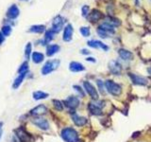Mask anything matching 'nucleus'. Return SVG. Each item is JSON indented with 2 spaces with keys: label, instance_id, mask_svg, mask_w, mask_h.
Returning <instances> with one entry per match:
<instances>
[{
  "label": "nucleus",
  "instance_id": "nucleus-1",
  "mask_svg": "<svg viewBox=\"0 0 151 142\" xmlns=\"http://www.w3.org/2000/svg\"><path fill=\"white\" fill-rule=\"evenodd\" d=\"M60 136L65 142H78L79 135L77 130L72 127H65L60 131Z\"/></svg>",
  "mask_w": 151,
  "mask_h": 142
},
{
  "label": "nucleus",
  "instance_id": "nucleus-2",
  "mask_svg": "<svg viewBox=\"0 0 151 142\" xmlns=\"http://www.w3.org/2000/svg\"><path fill=\"white\" fill-rule=\"evenodd\" d=\"M14 134H15L14 136L16 137L19 142H32L34 140L32 135L23 127H19L16 130H14Z\"/></svg>",
  "mask_w": 151,
  "mask_h": 142
},
{
  "label": "nucleus",
  "instance_id": "nucleus-3",
  "mask_svg": "<svg viewBox=\"0 0 151 142\" xmlns=\"http://www.w3.org/2000/svg\"><path fill=\"white\" fill-rule=\"evenodd\" d=\"M105 87L106 90L112 96H120L122 93V87L119 84L116 83L115 82H113L111 80H107L105 82Z\"/></svg>",
  "mask_w": 151,
  "mask_h": 142
},
{
  "label": "nucleus",
  "instance_id": "nucleus-4",
  "mask_svg": "<svg viewBox=\"0 0 151 142\" xmlns=\"http://www.w3.org/2000/svg\"><path fill=\"white\" fill-rule=\"evenodd\" d=\"M60 60H50V61H47L46 63L42 65V67L41 69V72L42 75H48L51 72L55 71L57 68L60 66Z\"/></svg>",
  "mask_w": 151,
  "mask_h": 142
},
{
  "label": "nucleus",
  "instance_id": "nucleus-5",
  "mask_svg": "<svg viewBox=\"0 0 151 142\" xmlns=\"http://www.w3.org/2000/svg\"><path fill=\"white\" fill-rule=\"evenodd\" d=\"M105 102L100 101H93L89 104L88 106V109L89 111L91 112V114H93V115H96V116H99L102 114V108L105 106V104H104Z\"/></svg>",
  "mask_w": 151,
  "mask_h": 142
},
{
  "label": "nucleus",
  "instance_id": "nucleus-6",
  "mask_svg": "<svg viewBox=\"0 0 151 142\" xmlns=\"http://www.w3.org/2000/svg\"><path fill=\"white\" fill-rule=\"evenodd\" d=\"M83 86H84V90L88 93L89 96L91 97L93 101H97L99 96H98L97 90L96 89V87H94L90 82H88V80L83 82Z\"/></svg>",
  "mask_w": 151,
  "mask_h": 142
},
{
  "label": "nucleus",
  "instance_id": "nucleus-7",
  "mask_svg": "<svg viewBox=\"0 0 151 142\" xmlns=\"http://www.w3.org/2000/svg\"><path fill=\"white\" fill-rule=\"evenodd\" d=\"M64 18L60 15H57L53 21H52V28L51 30H53L55 33H59L61 30H63V25H64Z\"/></svg>",
  "mask_w": 151,
  "mask_h": 142
},
{
  "label": "nucleus",
  "instance_id": "nucleus-8",
  "mask_svg": "<svg viewBox=\"0 0 151 142\" xmlns=\"http://www.w3.org/2000/svg\"><path fill=\"white\" fill-rule=\"evenodd\" d=\"M31 121H32V123L36 127H38L39 129H41L42 131L49 130V127H50L49 122H48V120H45V118H44V117H36V118H33Z\"/></svg>",
  "mask_w": 151,
  "mask_h": 142
},
{
  "label": "nucleus",
  "instance_id": "nucleus-9",
  "mask_svg": "<svg viewBox=\"0 0 151 142\" xmlns=\"http://www.w3.org/2000/svg\"><path fill=\"white\" fill-rule=\"evenodd\" d=\"M129 76L134 84H137V85H147L148 84V79L143 77V76L137 75L134 73H129Z\"/></svg>",
  "mask_w": 151,
  "mask_h": 142
},
{
  "label": "nucleus",
  "instance_id": "nucleus-10",
  "mask_svg": "<svg viewBox=\"0 0 151 142\" xmlns=\"http://www.w3.org/2000/svg\"><path fill=\"white\" fill-rule=\"evenodd\" d=\"M79 103H80L79 99L78 97H76V96H70L63 101L64 105L66 107L70 108V109H76L77 107H78Z\"/></svg>",
  "mask_w": 151,
  "mask_h": 142
},
{
  "label": "nucleus",
  "instance_id": "nucleus-11",
  "mask_svg": "<svg viewBox=\"0 0 151 142\" xmlns=\"http://www.w3.org/2000/svg\"><path fill=\"white\" fill-rule=\"evenodd\" d=\"M19 14H20V9H19L18 6L16 4H12V6L8 9L6 15L9 19L14 20V19H16L19 16Z\"/></svg>",
  "mask_w": 151,
  "mask_h": 142
},
{
  "label": "nucleus",
  "instance_id": "nucleus-12",
  "mask_svg": "<svg viewBox=\"0 0 151 142\" xmlns=\"http://www.w3.org/2000/svg\"><path fill=\"white\" fill-rule=\"evenodd\" d=\"M47 111H48V109H47V107L45 105H44V104H39V105H37L36 107L31 109L29 111V114L31 116L40 117L42 115H45Z\"/></svg>",
  "mask_w": 151,
  "mask_h": 142
},
{
  "label": "nucleus",
  "instance_id": "nucleus-13",
  "mask_svg": "<svg viewBox=\"0 0 151 142\" xmlns=\"http://www.w3.org/2000/svg\"><path fill=\"white\" fill-rule=\"evenodd\" d=\"M109 69L113 75H120L122 72V66L117 61L112 60L109 63Z\"/></svg>",
  "mask_w": 151,
  "mask_h": 142
},
{
  "label": "nucleus",
  "instance_id": "nucleus-14",
  "mask_svg": "<svg viewBox=\"0 0 151 142\" xmlns=\"http://www.w3.org/2000/svg\"><path fill=\"white\" fill-rule=\"evenodd\" d=\"M73 33H74L73 26L71 25V24L66 25V27L63 28V41L64 42H70L73 38Z\"/></svg>",
  "mask_w": 151,
  "mask_h": 142
},
{
  "label": "nucleus",
  "instance_id": "nucleus-15",
  "mask_svg": "<svg viewBox=\"0 0 151 142\" xmlns=\"http://www.w3.org/2000/svg\"><path fill=\"white\" fill-rule=\"evenodd\" d=\"M87 45L89 46L93 47V49H101L105 50V51L109 50V46L106 44H104L103 42L98 41V40H91V41H88L87 42Z\"/></svg>",
  "mask_w": 151,
  "mask_h": 142
},
{
  "label": "nucleus",
  "instance_id": "nucleus-16",
  "mask_svg": "<svg viewBox=\"0 0 151 142\" xmlns=\"http://www.w3.org/2000/svg\"><path fill=\"white\" fill-rule=\"evenodd\" d=\"M103 17V13L100 12V11H98V9H93V11L91 12V13H89V15H88V19H89V21L90 22H93V23H96L97 21H99L100 19Z\"/></svg>",
  "mask_w": 151,
  "mask_h": 142
},
{
  "label": "nucleus",
  "instance_id": "nucleus-17",
  "mask_svg": "<svg viewBox=\"0 0 151 142\" xmlns=\"http://www.w3.org/2000/svg\"><path fill=\"white\" fill-rule=\"evenodd\" d=\"M27 73H28V71H27V72H24V73L18 74V76L15 78V80H13V83H12V88L13 89L19 88V86H20V85L22 84V83L24 82V80L26 79Z\"/></svg>",
  "mask_w": 151,
  "mask_h": 142
},
{
  "label": "nucleus",
  "instance_id": "nucleus-18",
  "mask_svg": "<svg viewBox=\"0 0 151 142\" xmlns=\"http://www.w3.org/2000/svg\"><path fill=\"white\" fill-rule=\"evenodd\" d=\"M72 120L75 123L76 125L78 126V127H82L87 123V118L81 117V116H78L77 114H74L72 116Z\"/></svg>",
  "mask_w": 151,
  "mask_h": 142
},
{
  "label": "nucleus",
  "instance_id": "nucleus-19",
  "mask_svg": "<svg viewBox=\"0 0 151 142\" xmlns=\"http://www.w3.org/2000/svg\"><path fill=\"white\" fill-rule=\"evenodd\" d=\"M69 69L72 72H81L85 70V66H83V64L78 62H71L69 64Z\"/></svg>",
  "mask_w": 151,
  "mask_h": 142
},
{
  "label": "nucleus",
  "instance_id": "nucleus-20",
  "mask_svg": "<svg viewBox=\"0 0 151 142\" xmlns=\"http://www.w3.org/2000/svg\"><path fill=\"white\" fill-rule=\"evenodd\" d=\"M60 49V46L59 45H56V44L48 45L46 47V55L48 57H51L55 55L56 53H58Z\"/></svg>",
  "mask_w": 151,
  "mask_h": 142
},
{
  "label": "nucleus",
  "instance_id": "nucleus-21",
  "mask_svg": "<svg viewBox=\"0 0 151 142\" xmlns=\"http://www.w3.org/2000/svg\"><path fill=\"white\" fill-rule=\"evenodd\" d=\"M118 54H119L121 59L125 60V61H129V60L133 59V54H132L130 51L124 49H120L118 50Z\"/></svg>",
  "mask_w": 151,
  "mask_h": 142
},
{
  "label": "nucleus",
  "instance_id": "nucleus-22",
  "mask_svg": "<svg viewBox=\"0 0 151 142\" xmlns=\"http://www.w3.org/2000/svg\"><path fill=\"white\" fill-rule=\"evenodd\" d=\"M31 60L34 64H41L42 61L45 60V55L42 53V52H32V55H31Z\"/></svg>",
  "mask_w": 151,
  "mask_h": 142
},
{
  "label": "nucleus",
  "instance_id": "nucleus-23",
  "mask_svg": "<svg viewBox=\"0 0 151 142\" xmlns=\"http://www.w3.org/2000/svg\"><path fill=\"white\" fill-rule=\"evenodd\" d=\"M55 34H56V33L53 30H46L45 31V37H44V40L41 41L42 43V45H47L48 43H50L52 40L54 39Z\"/></svg>",
  "mask_w": 151,
  "mask_h": 142
},
{
  "label": "nucleus",
  "instance_id": "nucleus-24",
  "mask_svg": "<svg viewBox=\"0 0 151 142\" xmlns=\"http://www.w3.org/2000/svg\"><path fill=\"white\" fill-rule=\"evenodd\" d=\"M45 25H33L29 28L28 32L31 33H38V34H41V33L45 31Z\"/></svg>",
  "mask_w": 151,
  "mask_h": 142
},
{
  "label": "nucleus",
  "instance_id": "nucleus-25",
  "mask_svg": "<svg viewBox=\"0 0 151 142\" xmlns=\"http://www.w3.org/2000/svg\"><path fill=\"white\" fill-rule=\"evenodd\" d=\"M48 93H45L44 91H41V90H38V91H34L32 93V97L35 101H40V99H45L46 98H48Z\"/></svg>",
  "mask_w": 151,
  "mask_h": 142
},
{
  "label": "nucleus",
  "instance_id": "nucleus-26",
  "mask_svg": "<svg viewBox=\"0 0 151 142\" xmlns=\"http://www.w3.org/2000/svg\"><path fill=\"white\" fill-rule=\"evenodd\" d=\"M24 54H25L26 60H29L30 59V55H32V44L30 42H28L27 44L26 45Z\"/></svg>",
  "mask_w": 151,
  "mask_h": 142
},
{
  "label": "nucleus",
  "instance_id": "nucleus-27",
  "mask_svg": "<svg viewBox=\"0 0 151 142\" xmlns=\"http://www.w3.org/2000/svg\"><path fill=\"white\" fill-rule=\"evenodd\" d=\"M12 26L11 25H4L2 28H1V32L4 34L5 37H8L12 34Z\"/></svg>",
  "mask_w": 151,
  "mask_h": 142
},
{
  "label": "nucleus",
  "instance_id": "nucleus-28",
  "mask_svg": "<svg viewBox=\"0 0 151 142\" xmlns=\"http://www.w3.org/2000/svg\"><path fill=\"white\" fill-rule=\"evenodd\" d=\"M52 103H53V106L57 111L63 110V103L60 101H59V99H53V101H52Z\"/></svg>",
  "mask_w": 151,
  "mask_h": 142
},
{
  "label": "nucleus",
  "instance_id": "nucleus-29",
  "mask_svg": "<svg viewBox=\"0 0 151 142\" xmlns=\"http://www.w3.org/2000/svg\"><path fill=\"white\" fill-rule=\"evenodd\" d=\"M107 23L111 25L112 27H118V26L121 25V21L119 20V19L114 18V17H109Z\"/></svg>",
  "mask_w": 151,
  "mask_h": 142
},
{
  "label": "nucleus",
  "instance_id": "nucleus-30",
  "mask_svg": "<svg viewBox=\"0 0 151 142\" xmlns=\"http://www.w3.org/2000/svg\"><path fill=\"white\" fill-rule=\"evenodd\" d=\"M27 71H28V64L26 61V62H24L20 66H19L17 72H18V74H20V73H24V72H27Z\"/></svg>",
  "mask_w": 151,
  "mask_h": 142
},
{
  "label": "nucleus",
  "instance_id": "nucleus-31",
  "mask_svg": "<svg viewBox=\"0 0 151 142\" xmlns=\"http://www.w3.org/2000/svg\"><path fill=\"white\" fill-rule=\"evenodd\" d=\"M79 31L81 33V35L84 37H89L91 34V31H90V28L89 27H81L79 28Z\"/></svg>",
  "mask_w": 151,
  "mask_h": 142
},
{
  "label": "nucleus",
  "instance_id": "nucleus-32",
  "mask_svg": "<svg viewBox=\"0 0 151 142\" xmlns=\"http://www.w3.org/2000/svg\"><path fill=\"white\" fill-rule=\"evenodd\" d=\"M96 83L99 91H100L101 94H105V83H103L101 80H96Z\"/></svg>",
  "mask_w": 151,
  "mask_h": 142
},
{
  "label": "nucleus",
  "instance_id": "nucleus-33",
  "mask_svg": "<svg viewBox=\"0 0 151 142\" xmlns=\"http://www.w3.org/2000/svg\"><path fill=\"white\" fill-rule=\"evenodd\" d=\"M97 33H98V35L100 36L101 38H109V37H111V34L110 33H108L107 31H105L104 30H102L101 28H97Z\"/></svg>",
  "mask_w": 151,
  "mask_h": 142
},
{
  "label": "nucleus",
  "instance_id": "nucleus-34",
  "mask_svg": "<svg viewBox=\"0 0 151 142\" xmlns=\"http://www.w3.org/2000/svg\"><path fill=\"white\" fill-rule=\"evenodd\" d=\"M73 88L76 90V91H77L78 92V94L79 95V96L80 97H84L85 96V92H84V89H82L81 87H80V86H78V85H74V86H73Z\"/></svg>",
  "mask_w": 151,
  "mask_h": 142
},
{
  "label": "nucleus",
  "instance_id": "nucleus-35",
  "mask_svg": "<svg viewBox=\"0 0 151 142\" xmlns=\"http://www.w3.org/2000/svg\"><path fill=\"white\" fill-rule=\"evenodd\" d=\"M89 6H87V5H85V6L82 7L81 9V13H82V16L83 17H88L89 15Z\"/></svg>",
  "mask_w": 151,
  "mask_h": 142
},
{
  "label": "nucleus",
  "instance_id": "nucleus-36",
  "mask_svg": "<svg viewBox=\"0 0 151 142\" xmlns=\"http://www.w3.org/2000/svg\"><path fill=\"white\" fill-rule=\"evenodd\" d=\"M4 42H5V36L3 33L0 31V45H2Z\"/></svg>",
  "mask_w": 151,
  "mask_h": 142
},
{
  "label": "nucleus",
  "instance_id": "nucleus-37",
  "mask_svg": "<svg viewBox=\"0 0 151 142\" xmlns=\"http://www.w3.org/2000/svg\"><path fill=\"white\" fill-rule=\"evenodd\" d=\"M86 60H87L88 62H93V63H96V59L93 58V57H89V58H87Z\"/></svg>",
  "mask_w": 151,
  "mask_h": 142
},
{
  "label": "nucleus",
  "instance_id": "nucleus-38",
  "mask_svg": "<svg viewBox=\"0 0 151 142\" xmlns=\"http://www.w3.org/2000/svg\"><path fill=\"white\" fill-rule=\"evenodd\" d=\"M81 53H82V54H86V55H87V54H89V53H90V51H89L88 49H81Z\"/></svg>",
  "mask_w": 151,
  "mask_h": 142
},
{
  "label": "nucleus",
  "instance_id": "nucleus-39",
  "mask_svg": "<svg viewBox=\"0 0 151 142\" xmlns=\"http://www.w3.org/2000/svg\"><path fill=\"white\" fill-rule=\"evenodd\" d=\"M3 126V122H0V131H1V128Z\"/></svg>",
  "mask_w": 151,
  "mask_h": 142
},
{
  "label": "nucleus",
  "instance_id": "nucleus-40",
  "mask_svg": "<svg viewBox=\"0 0 151 142\" xmlns=\"http://www.w3.org/2000/svg\"><path fill=\"white\" fill-rule=\"evenodd\" d=\"M1 136H2V135H1V132H0V139H1Z\"/></svg>",
  "mask_w": 151,
  "mask_h": 142
},
{
  "label": "nucleus",
  "instance_id": "nucleus-41",
  "mask_svg": "<svg viewBox=\"0 0 151 142\" xmlns=\"http://www.w3.org/2000/svg\"><path fill=\"white\" fill-rule=\"evenodd\" d=\"M20 1H28V0H20Z\"/></svg>",
  "mask_w": 151,
  "mask_h": 142
}]
</instances>
